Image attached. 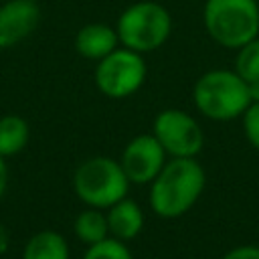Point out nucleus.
<instances>
[{"label": "nucleus", "mask_w": 259, "mask_h": 259, "mask_svg": "<svg viewBox=\"0 0 259 259\" xmlns=\"http://www.w3.org/2000/svg\"><path fill=\"white\" fill-rule=\"evenodd\" d=\"M204 170L194 158H172L150 182V206L162 219L188 212L204 190Z\"/></svg>", "instance_id": "obj_1"}, {"label": "nucleus", "mask_w": 259, "mask_h": 259, "mask_svg": "<svg viewBox=\"0 0 259 259\" xmlns=\"http://www.w3.org/2000/svg\"><path fill=\"white\" fill-rule=\"evenodd\" d=\"M196 109L214 121H227L243 115L249 107V85L235 71L212 69L198 77L192 89Z\"/></svg>", "instance_id": "obj_2"}, {"label": "nucleus", "mask_w": 259, "mask_h": 259, "mask_svg": "<svg viewBox=\"0 0 259 259\" xmlns=\"http://www.w3.org/2000/svg\"><path fill=\"white\" fill-rule=\"evenodd\" d=\"M202 22L217 45L239 49L259 36V4L257 0H204Z\"/></svg>", "instance_id": "obj_3"}, {"label": "nucleus", "mask_w": 259, "mask_h": 259, "mask_svg": "<svg viewBox=\"0 0 259 259\" xmlns=\"http://www.w3.org/2000/svg\"><path fill=\"white\" fill-rule=\"evenodd\" d=\"M121 47L136 53H152L160 49L172 32L170 12L154 0H140L123 8L115 24Z\"/></svg>", "instance_id": "obj_4"}, {"label": "nucleus", "mask_w": 259, "mask_h": 259, "mask_svg": "<svg viewBox=\"0 0 259 259\" xmlns=\"http://www.w3.org/2000/svg\"><path fill=\"white\" fill-rule=\"evenodd\" d=\"M127 180L119 162L107 156H95L85 160L73 176V188L79 200L93 208H109L117 200L125 198Z\"/></svg>", "instance_id": "obj_5"}, {"label": "nucleus", "mask_w": 259, "mask_h": 259, "mask_svg": "<svg viewBox=\"0 0 259 259\" xmlns=\"http://www.w3.org/2000/svg\"><path fill=\"white\" fill-rule=\"evenodd\" d=\"M146 75L148 67L142 53L121 47L97 61L95 85L103 95L111 99H123L134 95L144 85Z\"/></svg>", "instance_id": "obj_6"}, {"label": "nucleus", "mask_w": 259, "mask_h": 259, "mask_svg": "<svg viewBox=\"0 0 259 259\" xmlns=\"http://www.w3.org/2000/svg\"><path fill=\"white\" fill-rule=\"evenodd\" d=\"M156 140L172 158H194L204 144L198 121L182 109H164L156 115L152 127Z\"/></svg>", "instance_id": "obj_7"}, {"label": "nucleus", "mask_w": 259, "mask_h": 259, "mask_svg": "<svg viewBox=\"0 0 259 259\" xmlns=\"http://www.w3.org/2000/svg\"><path fill=\"white\" fill-rule=\"evenodd\" d=\"M125 176L134 184L152 182L166 164V150L154 134H142L127 142L119 160Z\"/></svg>", "instance_id": "obj_8"}, {"label": "nucleus", "mask_w": 259, "mask_h": 259, "mask_svg": "<svg viewBox=\"0 0 259 259\" xmlns=\"http://www.w3.org/2000/svg\"><path fill=\"white\" fill-rule=\"evenodd\" d=\"M40 20V8L34 0H10L0 6V49L14 47L26 38Z\"/></svg>", "instance_id": "obj_9"}, {"label": "nucleus", "mask_w": 259, "mask_h": 259, "mask_svg": "<svg viewBox=\"0 0 259 259\" xmlns=\"http://www.w3.org/2000/svg\"><path fill=\"white\" fill-rule=\"evenodd\" d=\"M117 45H119L117 30L103 22L85 24L75 36L77 53L89 61H99V59L107 57L111 51L117 49Z\"/></svg>", "instance_id": "obj_10"}, {"label": "nucleus", "mask_w": 259, "mask_h": 259, "mask_svg": "<svg viewBox=\"0 0 259 259\" xmlns=\"http://www.w3.org/2000/svg\"><path fill=\"white\" fill-rule=\"evenodd\" d=\"M105 217H107L109 237H115L119 241H132L134 237L140 235L144 227V212L140 204L127 196L111 204Z\"/></svg>", "instance_id": "obj_11"}, {"label": "nucleus", "mask_w": 259, "mask_h": 259, "mask_svg": "<svg viewBox=\"0 0 259 259\" xmlns=\"http://www.w3.org/2000/svg\"><path fill=\"white\" fill-rule=\"evenodd\" d=\"M22 259H69V245L57 231H40L24 245Z\"/></svg>", "instance_id": "obj_12"}, {"label": "nucleus", "mask_w": 259, "mask_h": 259, "mask_svg": "<svg viewBox=\"0 0 259 259\" xmlns=\"http://www.w3.org/2000/svg\"><path fill=\"white\" fill-rule=\"evenodd\" d=\"M73 229H75L77 239L83 241L85 245H93L109 237L107 217L101 212V208H93V206L77 214Z\"/></svg>", "instance_id": "obj_13"}, {"label": "nucleus", "mask_w": 259, "mask_h": 259, "mask_svg": "<svg viewBox=\"0 0 259 259\" xmlns=\"http://www.w3.org/2000/svg\"><path fill=\"white\" fill-rule=\"evenodd\" d=\"M28 142V123L20 115L0 117V156L18 154Z\"/></svg>", "instance_id": "obj_14"}, {"label": "nucleus", "mask_w": 259, "mask_h": 259, "mask_svg": "<svg viewBox=\"0 0 259 259\" xmlns=\"http://www.w3.org/2000/svg\"><path fill=\"white\" fill-rule=\"evenodd\" d=\"M235 73L247 83L259 79V36L245 42L237 49L235 57Z\"/></svg>", "instance_id": "obj_15"}, {"label": "nucleus", "mask_w": 259, "mask_h": 259, "mask_svg": "<svg viewBox=\"0 0 259 259\" xmlns=\"http://www.w3.org/2000/svg\"><path fill=\"white\" fill-rule=\"evenodd\" d=\"M83 259H134V257H132V251L127 249L125 241L107 237L99 243L89 245Z\"/></svg>", "instance_id": "obj_16"}, {"label": "nucleus", "mask_w": 259, "mask_h": 259, "mask_svg": "<svg viewBox=\"0 0 259 259\" xmlns=\"http://www.w3.org/2000/svg\"><path fill=\"white\" fill-rule=\"evenodd\" d=\"M241 117H243V132L247 136V142L255 150H259V103L251 101Z\"/></svg>", "instance_id": "obj_17"}, {"label": "nucleus", "mask_w": 259, "mask_h": 259, "mask_svg": "<svg viewBox=\"0 0 259 259\" xmlns=\"http://www.w3.org/2000/svg\"><path fill=\"white\" fill-rule=\"evenodd\" d=\"M221 259H259V247L255 245H241L227 251Z\"/></svg>", "instance_id": "obj_18"}, {"label": "nucleus", "mask_w": 259, "mask_h": 259, "mask_svg": "<svg viewBox=\"0 0 259 259\" xmlns=\"http://www.w3.org/2000/svg\"><path fill=\"white\" fill-rule=\"evenodd\" d=\"M6 186H8V168H6L4 156H0V198L6 192Z\"/></svg>", "instance_id": "obj_19"}, {"label": "nucleus", "mask_w": 259, "mask_h": 259, "mask_svg": "<svg viewBox=\"0 0 259 259\" xmlns=\"http://www.w3.org/2000/svg\"><path fill=\"white\" fill-rule=\"evenodd\" d=\"M247 85H249V97H251V101L259 103V79H255V81H251Z\"/></svg>", "instance_id": "obj_20"}, {"label": "nucleus", "mask_w": 259, "mask_h": 259, "mask_svg": "<svg viewBox=\"0 0 259 259\" xmlns=\"http://www.w3.org/2000/svg\"><path fill=\"white\" fill-rule=\"evenodd\" d=\"M152 259H160V257H152Z\"/></svg>", "instance_id": "obj_21"}, {"label": "nucleus", "mask_w": 259, "mask_h": 259, "mask_svg": "<svg viewBox=\"0 0 259 259\" xmlns=\"http://www.w3.org/2000/svg\"><path fill=\"white\" fill-rule=\"evenodd\" d=\"M192 2H196V0H192Z\"/></svg>", "instance_id": "obj_22"}]
</instances>
